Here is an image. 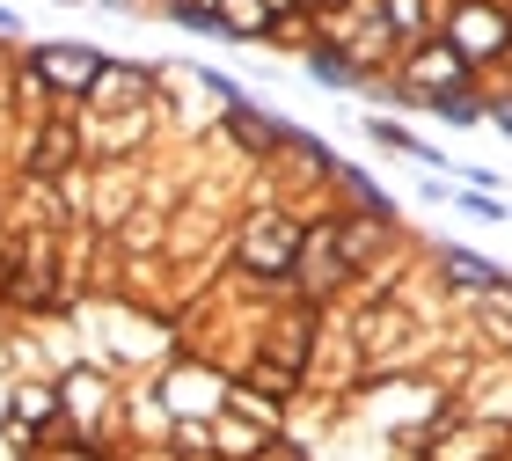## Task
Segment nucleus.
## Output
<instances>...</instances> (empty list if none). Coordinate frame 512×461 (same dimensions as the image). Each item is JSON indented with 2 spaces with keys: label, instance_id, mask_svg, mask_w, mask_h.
<instances>
[{
  "label": "nucleus",
  "instance_id": "obj_1",
  "mask_svg": "<svg viewBox=\"0 0 512 461\" xmlns=\"http://www.w3.org/2000/svg\"><path fill=\"white\" fill-rule=\"evenodd\" d=\"M447 44L469 66H483L491 52H512V15H498L491 0H454L447 8Z\"/></svg>",
  "mask_w": 512,
  "mask_h": 461
},
{
  "label": "nucleus",
  "instance_id": "obj_2",
  "mask_svg": "<svg viewBox=\"0 0 512 461\" xmlns=\"http://www.w3.org/2000/svg\"><path fill=\"white\" fill-rule=\"evenodd\" d=\"M103 74V52H88V44H44V52L30 59V81L59 88V96H88Z\"/></svg>",
  "mask_w": 512,
  "mask_h": 461
},
{
  "label": "nucleus",
  "instance_id": "obj_3",
  "mask_svg": "<svg viewBox=\"0 0 512 461\" xmlns=\"http://www.w3.org/2000/svg\"><path fill=\"white\" fill-rule=\"evenodd\" d=\"M469 74H476V66L461 59L454 44H425V52L403 66V88H410L417 103H432V96H447V88H469Z\"/></svg>",
  "mask_w": 512,
  "mask_h": 461
},
{
  "label": "nucleus",
  "instance_id": "obj_4",
  "mask_svg": "<svg viewBox=\"0 0 512 461\" xmlns=\"http://www.w3.org/2000/svg\"><path fill=\"white\" fill-rule=\"evenodd\" d=\"M293 257H300V227L286 213L249 220V235H242V264L249 271H293Z\"/></svg>",
  "mask_w": 512,
  "mask_h": 461
},
{
  "label": "nucleus",
  "instance_id": "obj_5",
  "mask_svg": "<svg viewBox=\"0 0 512 461\" xmlns=\"http://www.w3.org/2000/svg\"><path fill=\"white\" fill-rule=\"evenodd\" d=\"M439 264H447V279H454V286H476V293H512V286H505V271H491L483 257H469V249H447Z\"/></svg>",
  "mask_w": 512,
  "mask_h": 461
},
{
  "label": "nucleus",
  "instance_id": "obj_6",
  "mask_svg": "<svg viewBox=\"0 0 512 461\" xmlns=\"http://www.w3.org/2000/svg\"><path fill=\"white\" fill-rule=\"evenodd\" d=\"M227 37H271V0H220Z\"/></svg>",
  "mask_w": 512,
  "mask_h": 461
},
{
  "label": "nucleus",
  "instance_id": "obj_7",
  "mask_svg": "<svg viewBox=\"0 0 512 461\" xmlns=\"http://www.w3.org/2000/svg\"><path fill=\"white\" fill-rule=\"evenodd\" d=\"M308 81H315V88H352V81H366V74H359L344 52H315V59H308Z\"/></svg>",
  "mask_w": 512,
  "mask_h": 461
},
{
  "label": "nucleus",
  "instance_id": "obj_8",
  "mask_svg": "<svg viewBox=\"0 0 512 461\" xmlns=\"http://www.w3.org/2000/svg\"><path fill=\"white\" fill-rule=\"evenodd\" d=\"M381 30L388 37H417L425 30V0H381Z\"/></svg>",
  "mask_w": 512,
  "mask_h": 461
},
{
  "label": "nucleus",
  "instance_id": "obj_9",
  "mask_svg": "<svg viewBox=\"0 0 512 461\" xmlns=\"http://www.w3.org/2000/svg\"><path fill=\"white\" fill-rule=\"evenodd\" d=\"M66 154H74V132L52 125V132H44V154H30V169H37V176H59V169H66Z\"/></svg>",
  "mask_w": 512,
  "mask_h": 461
},
{
  "label": "nucleus",
  "instance_id": "obj_10",
  "mask_svg": "<svg viewBox=\"0 0 512 461\" xmlns=\"http://www.w3.org/2000/svg\"><path fill=\"white\" fill-rule=\"evenodd\" d=\"M425 110H439V118H447V125H476V118H483V103L469 96V88H447V96H432Z\"/></svg>",
  "mask_w": 512,
  "mask_h": 461
},
{
  "label": "nucleus",
  "instance_id": "obj_11",
  "mask_svg": "<svg viewBox=\"0 0 512 461\" xmlns=\"http://www.w3.org/2000/svg\"><path fill=\"white\" fill-rule=\"evenodd\" d=\"M169 15L183 22V30H198V37L220 30V8H205V0H169Z\"/></svg>",
  "mask_w": 512,
  "mask_h": 461
},
{
  "label": "nucleus",
  "instance_id": "obj_12",
  "mask_svg": "<svg viewBox=\"0 0 512 461\" xmlns=\"http://www.w3.org/2000/svg\"><path fill=\"white\" fill-rule=\"evenodd\" d=\"M15 410H22L30 425H44V418L59 410V388H22V396H15Z\"/></svg>",
  "mask_w": 512,
  "mask_h": 461
},
{
  "label": "nucleus",
  "instance_id": "obj_13",
  "mask_svg": "<svg viewBox=\"0 0 512 461\" xmlns=\"http://www.w3.org/2000/svg\"><path fill=\"white\" fill-rule=\"evenodd\" d=\"M205 88H213V96H220V103H242V88H235V81H227V74H213V66H205Z\"/></svg>",
  "mask_w": 512,
  "mask_h": 461
},
{
  "label": "nucleus",
  "instance_id": "obj_14",
  "mask_svg": "<svg viewBox=\"0 0 512 461\" xmlns=\"http://www.w3.org/2000/svg\"><path fill=\"white\" fill-rule=\"evenodd\" d=\"M491 118H498V125L512 132V96H498V103H491Z\"/></svg>",
  "mask_w": 512,
  "mask_h": 461
},
{
  "label": "nucleus",
  "instance_id": "obj_15",
  "mask_svg": "<svg viewBox=\"0 0 512 461\" xmlns=\"http://www.w3.org/2000/svg\"><path fill=\"white\" fill-rule=\"evenodd\" d=\"M8 30H15V15H8V8H0V37H8Z\"/></svg>",
  "mask_w": 512,
  "mask_h": 461
},
{
  "label": "nucleus",
  "instance_id": "obj_16",
  "mask_svg": "<svg viewBox=\"0 0 512 461\" xmlns=\"http://www.w3.org/2000/svg\"><path fill=\"white\" fill-rule=\"evenodd\" d=\"M322 8H352V0H322Z\"/></svg>",
  "mask_w": 512,
  "mask_h": 461
}]
</instances>
